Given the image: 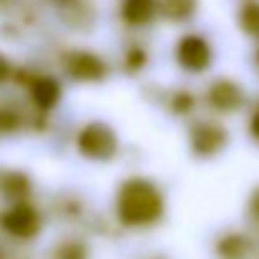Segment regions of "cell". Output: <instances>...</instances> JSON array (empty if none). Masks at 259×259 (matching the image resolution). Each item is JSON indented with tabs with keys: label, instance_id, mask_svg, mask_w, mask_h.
<instances>
[{
	"label": "cell",
	"instance_id": "6da1fadb",
	"mask_svg": "<svg viewBox=\"0 0 259 259\" xmlns=\"http://www.w3.org/2000/svg\"><path fill=\"white\" fill-rule=\"evenodd\" d=\"M116 211L126 227H149L164 211L161 191L146 179H128L118 191Z\"/></svg>",
	"mask_w": 259,
	"mask_h": 259
},
{
	"label": "cell",
	"instance_id": "7a4b0ae2",
	"mask_svg": "<svg viewBox=\"0 0 259 259\" xmlns=\"http://www.w3.org/2000/svg\"><path fill=\"white\" fill-rule=\"evenodd\" d=\"M118 149L116 134L106 123H88L78 134V151L93 161H108Z\"/></svg>",
	"mask_w": 259,
	"mask_h": 259
},
{
	"label": "cell",
	"instance_id": "3957f363",
	"mask_svg": "<svg viewBox=\"0 0 259 259\" xmlns=\"http://www.w3.org/2000/svg\"><path fill=\"white\" fill-rule=\"evenodd\" d=\"M0 227H3L8 234L18 237V239H30V237H35V234L40 232V214H38L30 204L20 201V204L10 206V209L0 217Z\"/></svg>",
	"mask_w": 259,
	"mask_h": 259
},
{
	"label": "cell",
	"instance_id": "277c9868",
	"mask_svg": "<svg viewBox=\"0 0 259 259\" xmlns=\"http://www.w3.org/2000/svg\"><path fill=\"white\" fill-rule=\"evenodd\" d=\"M176 61L184 71H191V73H201L206 71V66L211 63V48L204 38L199 35H186L179 40V48H176Z\"/></svg>",
	"mask_w": 259,
	"mask_h": 259
},
{
	"label": "cell",
	"instance_id": "5b68a950",
	"mask_svg": "<svg viewBox=\"0 0 259 259\" xmlns=\"http://www.w3.org/2000/svg\"><path fill=\"white\" fill-rule=\"evenodd\" d=\"M227 144V131L217 123H196L191 128V151L199 156H211Z\"/></svg>",
	"mask_w": 259,
	"mask_h": 259
},
{
	"label": "cell",
	"instance_id": "8992f818",
	"mask_svg": "<svg viewBox=\"0 0 259 259\" xmlns=\"http://www.w3.org/2000/svg\"><path fill=\"white\" fill-rule=\"evenodd\" d=\"M68 73L76 81H101L106 76V66L98 56L86 53V51H76L68 56Z\"/></svg>",
	"mask_w": 259,
	"mask_h": 259
},
{
	"label": "cell",
	"instance_id": "52a82bcc",
	"mask_svg": "<svg viewBox=\"0 0 259 259\" xmlns=\"http://www.w3.org/2000/svg\"><path fill=\"white\" fill-rule=\"evenodd\" d=\"M206 98H209V106L217 111H237L244 101V93L232 81H217V83H211Z\"/></svg>",
	"mask_w": 259,
	"mask_h": 259
},
{
	"label": "cell",
	"instance_id": "ba28073f",
	"mask_svg": "<svg viewBox=\"0 0 259 259\" xmlns=\"http://www.w3.org/2000/svg\"><path fill=\"white\" fill-rule=\"evenodd\" d=\"M159 10V0H123V20L128 25H146L154 20Z\"/></svg>",
	"mask_w": 259,
	"mask_h": 259
},
{
	"label": "cell",
	"instance_id": "9c48e42d",
	"mask_svg": "<svg viewBox=\"0 0 259 259\" xmlns=\"http://www.w3.org/2000/svg\"><path fill=\"white\" fill-rule=\"evenodd\" d=\"M30 96H33V101H35L38 108L48 111V108H53V106L58 103V98H61V86H58L56 78L43 76V78H35V81H33Z\"/></svg>",
	"mask_w": 259,
	"mask_h": 259
},
{
	"label": "cell",
	"instance_id": "30bf717a",
	"mask_svg": "<svg viewBox=\"0 0 259 259\" xmlns=\"http://www.w3.org/2000/svg\"><path fill=\"white\" fill-rule=\"evenodd\" d=\"M0 191L13 199H20L30 191V181L20 171H0Z\"/></svg>",
	"mask_w": 259,
	"mask_h": 259
},
{
	"label": "cell",
	"instance_id": "8fae6325",
	"mask_svg": "<svg viewBox=\"0 0 259 259\" xmlns=\"http://www.w3.org/2000/svg\"><path fill=\"white\" fill-rule=\"evenodd\" d=\"M217 252H219L222 259H244L247 252H249V242L242 234H229L219 242Z\"/></svg>",
	"mask_w": 259,
	"mask_h": 259
},
{
	"label": "cell",
	"instance_id": "7c38bea8",
	"mask_svg": "<svg viewBox=\"0 0 259 259\" xmlns=\"http://www.w3.org/2000/svg\"><path fill=\"white\" fill-rule=\"evenodd\" d=\"M161 10L169 20H189L196 10V0H164Z\"/></svg>",
	"mask_w": 259,
	"mask_h": 259
},
{
	"label": "cell",
	"instance_id": "4fadbf2b",
	"mask_svg": "<svg viewBox=\"0 0 259 259\" xmlns=\"http://www.w3.org/2000/svg\"><path fill=\"white\" fill-rule=\"evenodd\" d=\"M239 23H242V28H244L249 35L259 38V3H247V5L242 8Z\"/></svg>",
	"mask_w": 259,
	"mask_h": 259
},
{
	"label": "cell",
	"instance_id": "5bb4252c",
	"mask_svg": "<svg viewBox=\"0 0 259 259\" xmlns=\"http://www.w3.org/2000/svg\"><path fill=\"white\" fill-rule=\"evenodd\" d=\"M53 259H88V252L81 242H66L56 249Z\"/></svg>",
	"mask_w": 259,
	"mask_h": 259
},
{
	"label": "cell",
	"instance_id": "9a60e30c",
	"mask_svg": "<svg viewBox=\"0 0 259 259\" xmlns=\"http://www.w3.org/2000/svg\"><path fill=\"white\" fill-rule=\"evenodd\" d=\"M191 106H194V98H191L189 93H176V96H174V108H176V111L184 113V111H189Z\"/></svg>",
	"mask_w": 259,
	"mask_h": 259
},
{
	"label": "cell",
	"instance_id": "2e32d148",
	"mask_svg": "<svg viewBox=\"0 0 259 259\" xmlns=\"http://www.w3.org/2000/svg\"><path fill=\"white\" fill-rule=\"evenodd\" d=\"M249 211H252V214L259 219V189L252 194V199H249Z\"/></svg>",
	"mask_w": 259,
	"mask_h": 259
},
{
	"label": "cell",
	"instance_id": "e0dca14e",
	"mask_svg": "<svg viewBox=\"0 0 259 259\" xmlns=\"http://www.w3.org/2000/svg\"><path fill=\"white\" fill-rule=\"evenodd\" d=\"M249 131H252V136L259 141V111L252 116V121H249Z\"/></svg>",
	"mask_w": 259,
	"mask_h": 259
},
{
	"label": "cell",
	"instance_id": "ac0fdd59",
	"mask_svg": "<svg viewBox=\"0 0 259 259\" xmlns=\"http://www.w3.org/2000/svg\"><path fill=\"white\" fill-rule=\"evenodd\" d=\"M5 76H8V63H5V58L0 56V81H3Z\"/></svg>",
	"mask_w": 259,
	"mask_h": 259
}]
</instances>
